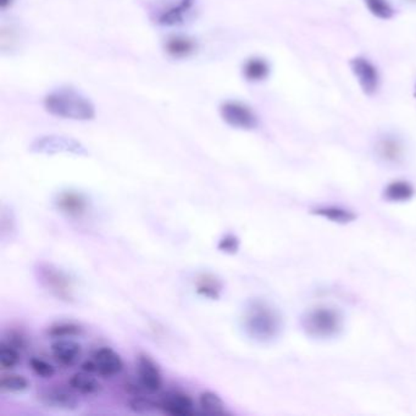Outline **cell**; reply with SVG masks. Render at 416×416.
Here are the masks:
<instances>
[{
    "label": "cell",
    "instance_id": "cell-1",
    "mask_svg": "<svg viewBox=\"0 0 416 416\" xmlns=\"http://www.w3.org/2000/svg\"><path fill=\"white\" fill-rule=\"evenodd\" d=\"M241 326L247 337L262 344L271 343L283 331L280 311L265 299H250L242 311Z\"/></svg>",
    "mask_w": 416,
    "mask_h": 416
},
{
    "label": "cell",
    "instance_id": "cell-2",
    "mask_svg": "<svg viewBox=\"0 0 416 416\" xmlns=\"http://www.w3.org/2000/svg\"><path fill=\"white\" fill-rule=\"evenodd\" d=\"M44 108L57 118L74 121H89L96 118L92 101L74 88H59L44 99Z\"/></svg>",
    "mask_w": 416,
    "mask_h": 416
},
{
    "label": "cell",
    "instance_id": "cell-3",
    "mask_svg": "<svg viewBox=\"0 0 416 416\" xmlns=\"http://www.w3.org/2000/svg\"><path fill=\"white\" fill-rule=\"evenodd\" d=\"M308 337L327 341L341 335L344 329V316L337 308L320 305L308 310L300 320Z\"/></svg>",
    "mask_w": 416,
    "mask_h": 416
},
{
    "label": "cell",
    "instance_id": "cell-4",
    "mask_svg": "<svg viewBox=\"0 0 416 416\" xmlns=\"http://www.w3.org/2000/svg\"><path fill=\"white\" fill-rule=\"evenodd\" d=\"M35 276L40 287L62 302H75V282L69 272L48 262L35 265Z\"/></svg>",
    "mask_w": 416,
    "mask_h": 416
},
{
    "label": "cell",
    "instance_id": "cell-5",
    "mask_svg": "<svg viewBox=\"0 0 416 416\" xmlns=\"http://www.w3.org/2000/svg\"><path fill=\"white\" fill-rule=\"evenodd\" d=\"M32 153L42 155L71 154L76 157H87L88 150L79 140L60 135H45L35 138L30 145Z\"/></svg>",
    "mask_w": 416,
    "mask_h": 416
},
{
    "label": "cell",
    "instance_id": "cell-6",
    "mask_svg": "<svg viewBox=\"0 0 416 416\" xmlns=\"http://www.w3.org/2000/svg\"><path fill=\"white\" fill-rule=\"evenodd\" d=\"M221 118L228 126L238 130H254L258 126V118L249 106L241 101H228L220 108Z\"/></svg>",
    "mask_w": 416,
    "mask_h": 416
},
{
    "label": "cell",
    "instance_id": "cell-7",
    "mask_svg": "<svg viewBox=\"0 0 416 416\" xmlns=\"http://www.w3.org/2000/svg\"><path fill=\"white\" fill-rule=\"evenodd\" d=\"M136 373L138 383L148 393H157L164 385L162 370L158 363L147 353H140L136 359Z\"/></svg>",
    "mask_w": 416,
    "mask_h": 416
},
{
    "label": "cell",
    "instance_id": "cell-8",
    "mask_svg": "<svg viewBox=\"0 0 416 416\" xmlns=\"http://www.w3.org/2000/svg\"><path fill=\"white\" fill-rule=\"evenodd\" d=\"M37 398L40 404L49 409L55 410H64V412H74L79 407V397L77 393L65 387H57L52 386L48 388L40 390Z\"/></svg>",
    "mask_w": 416,
    "mask_h": 416
},
{
    "label": "cell",
    "instance_id": "cell-9",
    "mask_svg": "<svg viewBox=\"0 0 416 416\" xmlns=\"http://www.w3.org/2000/svg\"><path fill=\"white\" fill-rule=\"evenodd\" d=\"M54 204L57 210L69 219H84L89 211V201L84 193L75 189H66L57 193Z\"/></svg>",
    "mask_w": 416,
    "mask_h": 416
},
{
    "label": "cell",
    "instance_id": "cell-10",
    "mask_svg": "<svg viewBox=\"0 0 416 416\" xmlns=\"http://www.w3.org/2000/svg\"><path fill=\"white\" fill-rule=\"evenodd\" d=\"M159 410L170 416L196 415V403L191 395L181 390H169L158 400Z\"/></svg>",
    "mask_w": 416,
    "mask_h": 416
},
{
    "label": "cell",
    "instance_id": "cell-11",
    "mask_svg": "<svg viewBox=\"0 0 416 416\" xmlns=\"http://www.w3.org/2000/svg\"><path fill=\"white\" fill-rule=\"evenodd\" d=\"M96 375L104 378H113L123 373L125 364L118 352L110 347H101L93 352L92 358Z\"/></svg>",
    "mask_w": 416,
    "mask_h": 416
},
{
    "label": "cell",
    "instance_id": "cell-12",
    "mask_svg": "<svg viewBox=\"0 0 416 416\" xmlns=\"http://www.w3.org/2000/svg\"><path fill=\"white\" fill-rule=\"evenodd\" d=\"M50 353L54 360L64 368H71L79 364L82 356V346L74 338L55 339L50 346Z\"/></svg>",
    "mask_w": 416,
    "mask_h": 416
},
{
    "label": "cell",
    "instance_id": "cell-13",
    "mask_svg": "<svg viewBox=\"0 0 416 416\" xmlns=\"http://www.w3.org/2000/svg\"><path fill=\"white\" fill-rule=\"evenodd\" d=\"M351 67L364 93L373 94L378 87V74L375 66L364 57H355L351 62Z\"/></svg>",
    "mask_w": 416,
    "mask_h": 416
},
{
    "label": "cell",
    "instance_id": "cell-14",
    "mask_svg": "<svg viewBox=\"0 0 416 416\" xmlns=\"http://www.w3.org/2000/svg\"><path fill=\"white\" fill-rule=\"evenodd\" d=\"M196 292L203 298L218 300L221 298L224 291V283L219 277L215 276L211 272H202L198 275L194 282Z\"/></svg>",
    "mask_w": 416,
    "mask_h": 416
},
{
    "label": "cell",
    "instance_id": "cell-15",
    "mask_svg": "<svg viewBox=\"0 0 416 416\" xmlns=\"http://www.w3.org/2000/svg\"><path fill=\"white\" fill-rule=\"evenodd\" d=\"M67 386L71 390L81 395H96L101 390V382L94 377V373L81 370L69 378Z\"/></svg>",
    "mask_w": 416,
    "mask_h": 416
},
{
    "label": "cell",
    "instance_id": "cell-16",
    "mask_svg": "<svg viewBox=\"0 0 416 416\" xmlns=\"http://www.w3.org/2000/svg\"><path fill=\"white\" fill-rule=\"evenodd\" d=\"M194 0H177V4H172L160 11L158 16L159 25L176 26L184 21L186 15L192 9Z\"/></svg>",
    "mask_w": 416,
    "mask_h": 416
},
{
    "label": "cell",
    "instance_id": "cell-17",
    "mask_svg": "<svg viewBox=\"0 0 416 416\" xmlns=\"http://www.w3.org/2000/svg\"><path fill=\"white\" fill-rule=\"evenodd\" d=\"M198 405L204 415L226 416L230 414L224 399L214 390H203L198 398Z\"/></svg>",
    "mask_w": 416,
    "mask_h": 416
},
{
    "label": "cell",
    "instance_id": "cell-18",
    "mask_svg": "<svg viewBox=\"0 0 416 416\" xmlns=\"http://www.w3.org/2000/svg\"><path fill=\"white\" fill-rule=\"evenodd\" d=\"M197 43L187 35H172L165 43V50L171 57L184 59L194 54Z\"/></svg>",
    "mask_w": 416,
    "mask_h": 416
},
{
    "label": "cell",
    "instance_id": "cell-19",
    "mask_svg": "<svg viewBox=\"0 0 416 416\" xmlns=\"http://www.w3.org/2000/svg\"><path fill=\"white\" fill-rule=\"evenodd\" d=\"M31 383L20 373H3L0 377V390L4 395H21L30 390Z\"/></svg>",
    "mask_w": 416,
    "mask_h": 416
},
{
    "label": "cell",
    "instance_id": "cell-20",
    "mask_svg": "<svg viewBox=\"0 0 416 416\" xmlns=\"http://www.w3.org/2000/svg\"><path fill=\"white\" fill-rule=\"evenodd\" d=\"M311 213L337 224H349L356 219V215L353 211L341 206H320L311 210Z\"/></svg>",
    "mask_w": 416,
    "mask_h": 416
},
{
    "label": "cell",
    "instance_id": "cell-21",
    "mask_svg": "<svg viewBox=\"0 0 416 416\" xmlns=\"http://www.w3.org/2000/svg\"><path fill=\"white\" fill-rule=\"evenodd\" d=\"M84 331L82 325L77 324L75 321H57L49 326L47 335L54 339H62V338L79 337Z\"/></svg>",
    "mask_w": 416,
    "mask_h": 416
},
{
    "label": "cell",
    "instance_id": "cell-22",
    "mask_svg": "<svg viewBox=\"0 0 416 416\" xmlns=\"http://www.w3.org/2000/svg\"><path fill=\"white\" fill-rule=\"evenodd\" d=\"M414 189L410 184L405 181H395L388 184L383 191V197L386 201L392 203H404L412 199L414 196Z\"/></svg>",
    "mask_w": 416,
    "mask_h": 416
},
{
    "label": "cell",
    "instance_id": "cell-23",
    "mask_svg": "<svg viewBox=\"0 0 416 416\" xmlns=\"http://www.w3.org/2000/svg\"><path fill=\"white\" fill-rule=\"evenodd\" d=\"M377 154L386 162L398 164L403 158V148L398 140L385 138L377 145Z\"/></svg>",
    "mask_w": 416,
    "mask_h": 416
},
{
    "label": "cell",
    "instance_id": "cell-24",
    "mask_svg": "<svg viewBox=\"0 0 416 416\" xmlns=\"http://www.w3.org/2000/svg\"><path fill=\"white\" fill-rule=\"evenodd\" d=\"M21 352L16 347L1 339L0 342V368L3 371H11L21 363Z\"/></svg>",
    "mask_w": 416,
    "mask_h": 416
},
{
    "label": "cell",
    "instance_id": "cell-25",
    "mask_svg": "<svg viewBox=\"0 0 416 416\" xmlns=\"http://www.w3.org/2000/svg\"><path fill=\"white\" fill-rule=\"evenodd\" d=\"M269 72H270V66L260 57H252L243 66V75L252 82L263 81L269 76Z\"/></svg>",
    "mask_w": 416,
    "mask_h": 416
},
{
    "label": "cell",
    "instance_id": "cell-26",
    "mask_svg": "<svg viewBox=\"0 0 416 416\" xmlns=\"http://www.w3.org/2000/svg\"><path fill=\"white\" fill-rule=\"evenodd\" d=\"M28 366L35 376L45 378V380L52 378L57 373V370L53 365L49 363L48 360L43 359L40 356H32L31 359L28 360Z\"/></svg>",
    "mask_w": 416,
    "mask_h": 416
},
{
    "label": "cell",
    "instance_id": "cell-27",
    "mask_svg": "<svg viewBox=\"0 0 416 416\" xmlns=\"http://www.w3.org/2000/svg\"><path fill=\"white\" fill-rule=\"evenodd\" d=\"M128 407L132 412H138V414H145V412H155L159 410L158 402L153 399L145 397L143 395H132L131 400L128 403Z\"/></svg>",
    "mask_w": 416,
    "mask_h": 416
},
{
    "label": "cell",
    "instance_id": "cell-28",
    "mask_svg": "<svg viewBox=\"0 0 416 416\" xmlns=\"http://www.w3.org/2000/svg\"><path fill=\"white\" fill-rule=\"evenodd\" d=\"M365 4L373 16L378 18H390L393 16V9L390 8L387 0H364Z\"/></svg>",
    "mask_w": 416,
    "mask_h": 416
},
{
    "label": "cell",
    "instance_id": "cell-29",
    "mask_svg": "<svg viewBox=\"0 0 416 416\" xmlns=\"http://www.w3.org/2000/svg\"><path fill=\"white\" fill-rule=\"evenodd\" d=\"M240 246H241V241H240V238L236 235L226 233L225 236L220 238L219 243H218V249L221 253H225V254L233 255L236 254L237 252L240 250Z\"/></svg>",
    "mask_w": 416,
    "mask_h": 416
},
{
    "label": "cell",
    "instance_id": "cell-30",
    "mask_svg": "<svg viewBox=\"0 0 416 416\" xmlns=\"http://www.w3.org/2000/svg\"><path fill=\"white\" fill-rule=\"evenodd\" d=\"M3 339L8 342V343H10V344H13V347H16L20 351L26 349L27 339L21 332H18V331H9V332L6 333L4 337H3Z\"/></svg>",
    "mask_w": 416,
    "mask_h": 416
},
{
    "label": "cell",
    "instance_id": "cell-31",
    "mask_svg": "<svg viewBox=\"0 0 416 416\" xmlns=\"http://www.w3.org/2000/svg\"><path fill=\"white\" fill-rule=\"evenodd\" d=\"M13 0H0V9H8L10 5L13 4Z\"/></svg>",
    "mask_w": 416,
    "mask_h": 416
},
{
    "label": "cell",
    "instance_id": "cell-32",
    "mask_svg": "<svg viewBox=\"0 0 416 416\" xmlns=\"http://www.w3.org/2000/svg\"><path fill=\"white\" fill-rule=\"evenodd\" d=\"M412 1H416V0H412Z\"/></svg>",
    "mask_w": 416,
    "mask_h": 416
}]
</instances>
